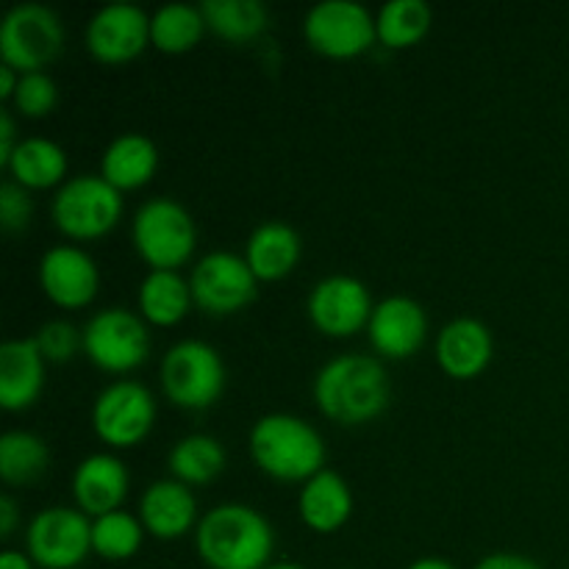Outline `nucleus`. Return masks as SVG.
<instances>
[{
    "label": "nucleus",
    "instance_id": "nucleus-20",
    "mask_svg": "<svg viewBox=\"0 0 569 569\" xmlns=\"http://www.w3.org/2000/svg\"><path fill=\"white\" fill-rule=\"evenodd\" d=\"M44 365L31 339H9L0 348V406L6 411H22L33 406L44 387Z\"/></svg>",
    "mask_w": 569,
    "mask_h": 569
},
{
    "label": "nucleus",
    "instance_id": "nucleus-13",
    "mask_svg": "<svg viewBox=\"0 0 569 569\" xmlns=\"http://www.w3.org/2000/svg\"><path fill=\"white\" fill-rule=\"evenodd\" d=\"M306 309L317 331L333 339H348L370 326L376 306L365 283L350 276H331L311 289Z\"/></svg>",
    "mask_w": 569,
    "mask_h": 569
},
{
    "label": "nucleus",
    "instance_id": "nucleus-40",
    "mask_svg": "<svg viewBox=\"0 0 569 569\" xmlns=\"http://www.w3.org/2000/svg\"><path fill=\"white\" fill-rule=\"evenodd\" d=\"M409 569H456L453 565H450V561H445V559H420V561H415V565H411Z\"/></svg>",
    "mask_w": 569,
    "mask_h": 569
},
{
    "label": "nucleus",
    "instance_id": "nucleus-3",
    "mask_svg": "<svg viewBox=\"0 0 569 569\" xmlns=\"http://www.w3.org/2000/svg\"><path fill=\"white\" fill-rule=\"evenodd\" d=\"M250 456L276 481H311L326 465V442L300 417L267 415L250 431Z\"/></svg>",
    "mask_w": 569,
    "mask_h": 569
},
{
    "label": "nucleus",
    "instance_id": "nucleus-10",
    "mask_svg": "<svg viewBox=\"0 0 569 569\" xmlns=\"http://www.w3.org/2000/svg\"><path fill=\"white\" fill-rule=\"evenodd\" d=\"M303 37L311 50L328 59H353L376 44L378 28L370 11L353 0L317 3L303 20Z\"/></svg>",
    "mask_w": 569,
    "mask_h": 569
},
{
    "label": "nucleus",
    "instance_id": "nucleus-1",
    "mask_svg": "<svg viewBox=\"0 0 569 569\" xmlns=\"http://www.w3.org/2000/svg\"><path fill=\"white\" fill-rule=\"evenodd\" d=\"M194 548L209 569H267L272 565L276 533L250 506L222 503L200 517Z\"/></svg>",
    "mask_w": 569,
    "mask_h": 569
},
{
    "label": "nucleus",
    "instance_id": "nucleus-12",
    "mask_svg": "<svg viewBox=\"0 0 569 569\" xmlns=\"http://www.w3.org/2000/svg\"><path fill=\"white\" fill-rule=\"evenodd\" d=\"M256 283L259 278L253 276L244 256L228 253V250L203 256L189 278L194 306L214 317L237 315L244 306L253 303Z\"/></svg>",
    "mask_w": 569,
    "mask_h": 569
},
{
    "label": "nucleus",
    "instance_id": "nucleus-22",
    "mask_svg": "<svg viewBox=\"0 0 569 569\" xmlns=\"http://www.w3.org/2000/svg\"><path fill=\"white\" fill-rule=\"evenodd\" d=\"M244 261L259 281H281L298 267L300 237L287 222H261L244 244Z\"/></svg>",
    "mask_w": 569,
    "mask_h": 569
},
{
    "label": "nucleus",
    "instance_id": "nucleus-41",
    "mask_svg": "<svg viewBox=\"0 0 569 569\" xmlns=\"http://www.w3.org/2000/svg\"><path fill=\"white\" fill-rule=\"evenodd\" d=\"M267 569H306V567L292 565V561H276V565H270Z\"/></svg>",
    "mask_w": 569,
    "mask_h": 569
},
{
    "label": "nucleus",
    "instance_id": "nucleus-4",
    "mask_svg": "<svg viewBox=\"0 0 569 569\" xmlns=\"http://www.w3.org/2000/svg\"><path fill=\"white\" fill-rule=\"evenodd\" d=\"M133 248L150 270H172L187 264L198 244L192 214L178 200L153 198L133 217Z\"/></svg>",
    "mask_w": 569,
    "mask_h": 569
},
{
    "label": "nucleus",
    "instance_id": "nucleus-36",
    "mask_svg": "<svg viewBox=\"0 0 569 569\" xmlns=\"http://www.w3.org/2000/svg\"><path fill=\"white\" fill-rule=\"evenodd\" d=\"M20 142H14V120L9 109H0V167L9 164L11 153Z\"/></svg>",
    "mask_w": 569,
    "mask_h": 569
},
{
    "label": "nucleus",
    "instance_id": "nucleus-34",
    "mask_svg": "<svg viewBox=\"0 0 569 569\" xmlns=\"http://www.w3.org/2000/svg\"><path fill=\"white\" fill-rule=\"evenodd\" d=\"M31 211L33 203L28 189H22L14 181H6L0 187V226H3V231H22L28 226V220H31Z\"/></svg>",
    "mask_w": 569,
    "mask_h": 569
},
{
    "label": "nucleus",
    "instance_id": "nucleus-8",
    "mask_svg": "<svg viewBox=\"0 0 569 569\" xmlns=\"http://www.w3.org/2000/svg\"><path fill=\"white\" fill-rule=\"evenodd\" d=\"M28 556L42 569H76L92 553V522L83 511L53 506L28 522Z\"/></svg>",
    "mask_w": 569,
    "mask_h": 569
},
{
    "label": "nucleus",
    "instance_id": "nucleus-2",
    "mask_svg": "<svg viewBox=\"0 0 569 569\" xmlns=\"http://www.w3.org/2000/svg\"><path fill=\"white\" fill-rule=\"evenodd\" d=\"M315 400L328 420L339 426H365L389 406L387 370L372 356H339L317 372Z\"/></svg>",
    "mask_w": 569,
    "mask_h": 569
},
{
    "label": "nucleus",
    "instance_id": "nucleus-31",
    "mask_svg": "<svg viewBox=\"0 0 569 569\" xmlns=\"http://www.w3.org/2000/svg\"><path fill=\"white\" fill-rule=\"evenodd\" d=\"M144 526L128 511H111L92 522V553L106 561H126L142 548Z\"/></svg>",
    "mask_w": 569,
    "mask_h": 569
},
{
    "label": "nucleus",
    "instance_id": "nucleus-14",
    "mask_svg": "<svg viewBox=\"0 0 569 569\" xmlns=\"http://www.w3.org/2000/svg\"><path fill=\"white\" fill-rule=\"evenodd\" d=\"M150 44V17L139 6H103L87 26V50L103 64H126Z\"/></svg>",
    "mask_w": 569,
    "mask_h": 569
},
{
    "label": "nucleus",
    "instance_id": "nucleus-29",
    "mask_svg": "<svg viewBox=\"0 0 569 569\" xmlns=\"http://www.w3.org/2000/svg\"><path fill=\"white\" fill-rule=\"evenodd\" d=\"M206 31V20L200 6L170 3L150 17V44L161 53H187L200 42Z\"/></svg>",
    "mask_w": 569,
    "mask_h": 569
},
{
    "label": "nucleus",
    "instance_id": "nucleus-19",
    "mask_svg": "<svg viewBox=\"0 0 569 569\" xmlns=\"http://www.w3.org/2000/svg\"><path fill=\"white\" fill-rule=\"evenodd\" d=\"M492 333L483 322L461 317L445 326L437 337V361L456 381L478 378L492 361Z\"/></svg>",
    "mask_w": 569,
    "mask_h": 569
},
{
    "label": "nucleus",
    "instance_id": "nucleus-18",
    "mask_svg": "<svg viewBox=\"0 0 569 569\" xmlns=\"http://www.w3.org/2000/svg\"><path fill=\"white\" fill-rule=\"evenodd\" d=\"M128 495V470L120 459L109 453H94L76 467L72 476V498L78 511L87 517H106L120 511Z\"/></svg>",
    "mask_w": 569,
    "mask_h": 569
},
{
    "label": "nucleus",
    "instance_id": "nucleus-35",
    "mask_svg": "<svg viewBox=\"0 0 569 569\" xmlns=\"http://www.w3.org/2000/svg\"><path fill=\"white\" fill-rule=\"evenodd\" d=\"M472 569H542L533 559L520 553H492L478 561Z\"/></svg>",
    "mask_w": 569,
    "mask_h": 569
},
{
    "label": "nucleus",
    "instance_id": "nucleus-32",
    "mask_svg": "<svg viewBox=\"0 0 569 569\" xmlns=\"http://www.w3.org/2000/svg\"><path fill=\"white\" fill-rule=\"evenodd\" d=\"M56 103H59V89H56L53 78L44 76V72L20 76L17 92L11 98V106H14L17 114L39 120V117H48L56 109Z\"/></svg>",
    "mask_w": 569,
    "mask_h": 569
},
{
    "label": "nucleus",
    "instance_id": "nucleus-9",
    "mask_svg": "<svg viewBox=\"0 0 569 569\" xmlns=\"http://www.w3.org/2000/svg\"><path fill=\"white\" fill-rule=\"evenodd\" d=\"M83 353L103 372H131L150 356L148 326L128 309H103L83 326Z\"/></svg>",
    "mask_w": 569,
    "mask_h": 569
},
{
    "label": "nucleus",
    "instance_id": "nucleus-7",
    "mask_svg": "<svg viewBox=\"0 0 569 569\" xmlns=\"http://www.w3.org/2000/svg\"><path fill=\"white\" fill-rule=\"evenodd\" d=\"M64 48V26L42 3H20L0 22V56L3 64L20 76L42 72Z\"/></svg>",
    "mask_w": 569,
    "mask_h": 569
},
{
    "label": "nucleus",
    "instance_id": "nucleus-28",
    "mask_svg": "<svg viewBox=\"0 0 569 569\" xmlns=\"http://www.w3.org/2000/svg\"><path fill=\"white\" fill-rule=\"evenodd\" d=\"M50 465L44 439L28 431H9L0 437V478L9 487H26L42 478Z\"/></svg>",
    "mask_w": 569,
    "mask_h": 569
},
{
    "label": "nucleus",
    "instance_id": "nucleus-33",
    "mask_svg": "<svg viewBox=\"0 0 569 569\" xmlns=\"http://www.w3.org/2000/svg\"><path fill=\"white\" fill-rule=\"evenodd\" d=\"M33 342H37L44 361L64 365V361L76 359L78 350H83V333H78V328L72 326V322L53 320L44 322V326L33 333Z\"/></svg>",
    "mask_w": 569,
    "mask_h": 569
},
{
    "label": "nucleus",
    "instance_id": "nucleus-16",
    "mask_svg": "<svg viewBox=\"0 0 569 569\" xmlns=\"http://www.w3.org/2000/svg\"><path fill=\"white\" fill-rule=\"evenodd\" d=\"M367 333L376 353L383 359H411L426 342L428 317L417 300L395 295L372 309Z\"/></svg>",
    "mask_w": 569,
    "mask_h": 569
},
{
    "label": "nucleus",
    "instance_id": "nucleus-25",
    "mask_svg": "<svg viewBox=\"0 0 569 569\" xmlns=\"http://www.w3.org/2000/svg\"><path fill=\"white\" fill-rule=\"evenodd\" d=\"M6 170L22 189L59 187L67 176V153L50 139H22L11 153Z\"/></svg>",
    "mask_w": 569,
    "mask_h": 569
},
{
    "label": "nucleus",
    "instance_id": "nucleus-38",
    "mask_svg": "<svg viewBox=\"0 0 569 569\" xmlns=\"http://www.w3.org/2000/svg\"><path fill=\"white\" fill-rule=\"evenodd\" d=\"M17 83H20V76H17V70H11L9 64L0 67V100L14 98Z\"/></svg>",
    "mask_w": 569,
    "mask_h": 569
},
{
    "label": "nucleus",
    "instance_id": "nucleus-17",
    "mask_svg": "<svg viewBox=\"0 0 569 569\" xmlns=\"http://www.w3.org/2000/svg\"><path fill=\"white\" fill-rule=\"evenodd\" d=\"M139 522L150 537L172 542L198 528V500L181 481H156L139 500Z\"/></svg>",
    "mask_w": 569,
    "mask_h": 569
},
{
    "label": "nucleus",
    "instance_id": "nucleus-27",
    "mask_svg": "<svg viewBox=\"0 0 569 569\" xmlns=\"http://www.w3.org/2000/svg\"><path fill=\"white\" fill-rule=\"evenodd\" d=\"M172 478L187 487H200L211 483L222 470H226V450L209 433H192L176 442L167 459Z\"/></svg>",
    "mask_w": 569,
    "mask_h": 569
},
{
    "label": "nucleus",
    "instance_id": "nucleus-15",
    "mask_svg": "<svg viewBox=\"0 0 569 569\" xmlns=\"http://www.w3.org/2000/svg\"><path fill=\"white\" fill-rule=\"evenodd\" d=\"M39 287L61 309H83L98 295V267L83 250L59 244L39 261Z\"/></svg>",
    "mask_w": 569,
    "mask_h": 569
},
{
    "label": "nucleus",
    "instance_id": "nucleus-21",
    "mask_svg": "<svg viewBox=\"0 0 569 569\" xmlns=\"http://www.w3.org/2000/svg\"><path fill=\"white\" fill-rule=\"evenodd\" d=\"M300 520L317 533H333L353 515V495L342 476L331 470L317 472L303 483L298 498Z\"/></svg>",
    "mask_w": 569,
    "mask_h": 569
},
{
    "label": "nucleus",
    "instance_id": "nucleus-30",
    "mask_svg": "<svg viewBox=\"0 0 569 569\" xmlns=\"http://www.w3.org/2000/svg\"><path fill=\"white\" fill-rule=\"evenodd\" d=\"M378 42L383 48L403 50L420 42L431 28V9L422 0H392L378 11Z\"/></svg>",
    "mask_w": 569,
    "mask_h": 569
},
{
    "label": "nucleus",
    "instance_id": "nucleus-11",
    "mask_svg": "<svg viewBox=\"0 0 569 569\" xmlns=\"http://www.w3.org/2000/svg\"><path fill=\"white\" fill-rule=\"evenodd\" d=\"M156 400L142 383L117 381L98 395L92 406V428L111 448H133L153 431Z\"/></svg>",
    "mask_w": 569,
    "mask_h": 569
},
{
    "label": "nucleus",
    "instance_id": "nucleus-24",
    "mask_svg": "<svg viewBox=\"0 0 569 569\" xmlns=\"http://www.w3.org/2000/svg\"><path fill=\"white\" fill-rule=\"evenodd\" d=\"M192 289L172 270H150L139 287V311L159 328L178 326L192 309Z\"/></svg>",
    "mask_w": 569,
    "mask_h": 569
},
{
    "label": "nucleus",
    "instance_id": "nucleus-6",
    "mask_svg": "<svg viewBox=\"0 0 569 569\" xmlns=\"http://www.w3.org/2000/svg\"><path fill=\"white\" fill-rule=\"evenodd\" d=\"M50 214L64 237L100 239L120 222L122 192L103 176L70 178L56 192Z\"/></svg>",
    "mask_w": 569,
    "mask_h": 569
},
{
    "label": "nucleus",
    "instance_id": "nucleus-26",
    "mask_svg": "<svg viewBox=\"0 0 569 569\" xmlns=\"http://www.w3.org/2000/svg\"><path fill=\"white\" fill-rule=\"evenodd\" d=\"M200 14L206 28L233 44L253 42L267 28V9L259 0H203Z\"/></svg>",
    "mask_w": 569,
    "mask_h": 569
},
{
    "label": "nucleus",
    "instance_id": "nucleus-37",
    "mask_svg": "<svg viewBox=\"0 0 569 569\" xmlns=\"http://www.w3.org/2000/svg\"><path fill=\"white\" fill-rule=\"evenodd\" d=\"M17 520H20V515H17V503L11 500V495H3V498H0V537L9 539L11 533H14Z\"/></svg>",
    "mask_w": 569,
    "mask_h": 569
},
{
    "label": "nucleus",
    "instance_id": "nucleus-23",
    "mask_svg": "<svg viewBox=\"0 0 569 569\" xmlns=\"http://www.w3.org/2000/svg\"><path fill=\"white\" fill-rule=\"evenodd\" d=\"M159 167V150L142 133H122L106 148L100 159V176L114 189H139L156 176Z\"/></svg>",
    "mask_w": 569,
    "mask_h": 569
},
{
    "label": "nucleus",
    "instance_id": "nucleus-5",
    "mask_svg": "<svg viewBox=\"0 0 569 569\" xmlns=\"http://www.w3.org/2000/svg\"><path fill=\"white\" fill-rule=\"evenodd\" d=\"M161 389L178 409H209L226 389V365L211 345L198 339L178 342L161 361Z\"/></svg>",
    "mask_w": 569,
    "mask_h": 569
},
{
    "label": "nucleus",
    "instance_id": "nucleus-39",
    "mask_svg": "<svg viewBox=\"0 0 569 569\" xmlns=\"http://www.w3.org/2000/svg\"><path fill=\"white\" fill-rule=\"evenodd\" d=\"M0 569H33V561L28 553H20V550H6L0 556Z\"/></svg>",
    "mask_w": 569,
    "mask_h": 569
}]
</instances>
